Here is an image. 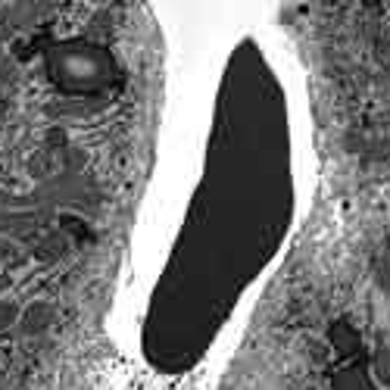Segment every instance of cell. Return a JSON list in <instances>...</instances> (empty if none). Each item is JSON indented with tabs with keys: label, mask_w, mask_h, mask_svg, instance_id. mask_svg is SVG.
<instances>
[{
	"label": "cell",
	"mask_w": 390,
	"mask_h": 390,
	"mask_svg": "<svg viewBox=\"0 0 390 390\" xmlns=\"http://www.w3.org/2000/svg\"><path fill=\"white\" fill-rule=\"evenodd\" d=\"M50 322V306L38 303L29 309V315H25V331H41V328Z\"/></svg>",
	"instance_id": "1"
},
{
	"label": "cell",
	"mask_w": 390,
	"mask_h": 390,
	"mask_svg": "<svg viewBox=\"0 0 390 390\" xmlns=\"http://www.w3.org/2000/svg\"><path fill=\"white\" fill-rule=\"evenodd\" d=\"M13 319H16V306H10V303H0V328H6Z\"/></svg>",
	"instance_id": "2"
}]
</instances>
